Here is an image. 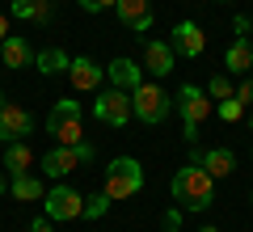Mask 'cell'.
I'll return each instance as SVG.
<instances>
[{
  "instance_id": "1",
  "label": "cell",
  "mask_w": 253,
  "mask_h": 232,
  "mask_svg": "<svg viewBox=\"0 0 253 232\" xmlns=\"http://www.w3.org/2000/svg\"><path fill=\"white\" fill-rule=\"evenodd\" d=\"M215 178H207V169H199V165H181L177 173H173V198H177L181 211H207L211 198H215V186H211Z\"/></svg>"
},
{
  "instance_id": "2",
  "label": "cell",
  "mask_w": 253,
  "mask_h": 232,
  "mask_svg": "<svg viewBox=\"0 0 253 232\" xmlns=\"http://www.w3.org/2000/svg\"><path fill=\"white\" fill-rule=\"evenodd\" d=\"M46 131L55 135V148H76V143H84V114H81V101L63 97L59 106L46 114Z\"/></svg>"
},
{
  "instance_id": "3",
  "label": "cell",
  "mask_w": 253,
  "mask_h": 232,
  "mask_svg": "<svg viewBox=\"0 0 253 232\" xmlns=\"http://www.w3.org/2000/svg\"><path fill=\"white\" fill-rule=\"evenodd\" d=\"M106 198L110 203H118V198H131L144 190V165L135 161V156H118V161L106 165Z\"/></svg>"
},
{
  "instance_id": "4",
  "label": "cell",
  "mask_w": 253,
  "mask_h": 232,
  "mask_svg": "<svg viewBox=\"0 0 253 232\" xmlns=\"http://www.w3.org/2000/svg\"><path fill=\"white\" fill-rule=\"evenodd\" d=\"M173 106H177L181 123H186V139L194 143V139H199V127L207 123V114H211V97L203 89H194V85H181L177 97H173Z\"/></svg>"
},
{
  "instance_id": "5",
  "label": "cell",
  "mask_w": 253,
  "mask_h": 232,
  "mask_svg": "<svg viewBox=\"0 0 253 232\" xmlns=\"http://www.w3.org/2000/svg\"><path fill=\"white\" fill-rule=\"evenodd\" d=\"M169 93L161 89V85H139L135 93H131V114L139 118V123H148V127H156V123H165V114H169Z\"/></svg>"
},
{
  "instance_id": "6",
  "label": "cell",
  "mask_w": 253,
  "mask_h": 232,
  "mask_svg": "<svg viewBox=\"0 0 253 232\" xmlns=\"http://www.w3.org/2000/svg\"><path fill=\"white\" fill-rule=\"evenodd\" d=\"M93 161V143H76V148H51L42 156V173L46 178H68V173H76L81 165Z\"/></svg>"
},
{
  "instance_id": "7",
  "label": "cell",
  "mask_w": 253,
  "mask_h": 232,
  "mask_svg": "<svg viewBox=\"0 0 253 232\" xmlns=\"http://www.w3.org/2000/svg\"><path fill=\"white\" fill-rule=\"evenodd\" d=\"M42 207H46V220L51 224H63V220H81L84 215V198L76 194L72 186H55L42 194Z\"/></svg>"
},
{
  "instance_id": "8",
  "label": "cell",
  "mask_w": 253,
  "mask_h": 232,
  "mask_svg": "<svg viewBox=\"0 0 253 232\" xmlns=\"http://www.w3.org/2000/svg\"><path fill=\"white\" fill-rule=\"evenodd\" d=\"M93 118L106 123V127H126V118H135V114H131V93H123V89L97 93V101H93Z\"/></svg>"
},
{
  "instance_id": "9",
  "label": "cell",
  "mask_w": 253,
  "mask_h": 232,
  "mask_svg": "<svg viewBox=\"0 0 253 232\" xmlns=\"http://www.w3.org/2000/svg\"><path fill=\"white\" fill-rule=\"evenodd\" d=\"M30 131H34L30 110L4 101V106H0V143H21V139H30Z\"/></svg>"
},
{
  "instance_id": "10",
  "label": "cell",
  "mask_w": 253,
  "mask_h": 232,
  "mask_svg": "<svg viewBox=\"0 0 253 232\" xmlns=\"http://www.w3.org/2000/svg\"><path fill=\"white\" fill-rule=\"evenodd\" d=\"M173 55H186V59H199L203 51H207V34H203V26H194V21H177L173 26V38H169Z\"/></svg>"
},
{
  "instance_id": "11",
  "label": "cell",
  "mask_w": 253,
  "mask_h": 232,
  "mask_svg": "<svg viewBox=\"0 0 253 232\" xmlns=\"http://www.w3.org/2000/svg\"><path fill=\"white\" fill-rule=\"evenodd\" d=\"M114 13H118V21H123L131 34H144V30H152V21H156L148 0H118Z\"/></svg>"
},
{
  "instance_id": "12",
  "label": "cell",
  "mask_w": 253,
  "mask_h": 232,
  "mask_svg": "<svg viewBox=\"0 0 253 232\" xmlns=\"http://www.w3.org/2000/svg\"><path fill=\"white\" fill-rule=\"evenodd\" d=\"M190 165L207 169V178H228V173L236 169V156H232V148H211V152H194Z\"/></svg>"
},
{
  "instance_id": "13",
  "label": "cell",
  "mask_w": 253,
  "mask_h": 232,
  "mask_svg": "<svg viewBox=\"0 0 253 232\" xmlns=\"http://www.w3.org/2000/svg\"><path fill=\"white\" fill-rule=\"evenodd\" d=\"M34 55L38 51L21 34H9L4 43H0V68H26V63H34Z\"/></svg>"
},
{
  "instance_id": "14",
  "label": "cell",
  "mask_w": 253,
  "mask_h": 232,
  "mask_svg": "<svg viewBox=\"0 0 253 232\" xmlns=\"http://www.w3.org/2000/svg\"><path fill=\"white\" fill-rule=\"evenodd\" d=\"M144 59H148V72L161 81V76H169V72H173V59H177V55H173L169 43H161V38H148V43H144Z\"/></svg>"
},
{
  "instance_id": "15",
  "label": "cell",
  "mask_w": 253,
  "mask_h": 232,
  "mask_svg": "<svg viewBox=\"0 0 253 232\" xmlns=\"http://www.w3.org/2000/svg\"><path fill=\"white\" fill-rule=\"evenodd\" d=\"M106 76H110V85H114V89H123V93H135L139 85H144L135 59H114V63L106 68Z\"/></svg>"
},
{
  "instance_id": "16",
  "label": "cell",
  "mask_w": 253,
  "mask_h": 232,
  "mask_svg": "<svg viewBox=\"0 0 253 232\" xmlns=\"http://www.w3.org/2000/svg\"><path fill=\"white\" fill-rule=\"evenodd\" d=\"M101 76H106V72H101L97 63L89 59V55H76V59H72V68H68V81H72L81 93L97 89V85H101Z\"/></svg>"
},
{
  "instance_id": "17",
  "label": "cell",
  "mask_w": 253,
  "mask_h": 232,
  "mask_svg": "<svg viewBox=\"0 0 253 232\" xmlns=\"http://www.w3.org/2000/svg\"><path fill=\"white\" fill-rule=\"evenodd\" d=\"M13 17L34 21V26H51L55 9H51V0H13Z\"/></svg>"
},
{
  "instance_id": "18",
  "label": "cell",
  "mask_w": 253,
  "mask_h": 232,
  "mask_svg": "<svg viewBox=\"0 0 253 232\" xmlns=\"http://www.w3.org/2000/svg\"><path fill=\"white\" fill-rule=\"evenodd\" d=\"M34 68L42 72V76H59V72L72 68V55L59 51V46H46V51H38V55H34Z\"/></svg>"
},
{
  "instance_id": "19",
  "label": "cell",
  "mask_w": 253,
  "mask_h": 232,
  "mask_svg": "<svg viewBox=\"0 0 253 232\" xmlns=\"http://www.w3.org/2000/svg\"><path fill=\"white\" fill-rule=\"evenodd\" d=\"M224 63H228V72H249L253 68V43L249 38H236V43L228 46Z\"/></svg>"
},
{
  "instance_id": "20",
  "label": "cell",
  "mask_w": 253,
  "mask_h": 232,
  "mask_svg": "<svg viewBox=\"0 0 253 232\" xmlns=\"http://www.w3.org/2000/svg\"><path fill=\"white\" fill-rule=\"evenodd\" d=\"M30 165H34V152H30V143H26V139L4 148V169H9L13 178H17V173H26Z\"/></svg>"
},
{
  "instance_id": "21",
  "label": "cell",
  "mask_w": 253,
  "mask_h": 232,
  "mask_svg": "<svg viewBox=\"0 0 253 232\" xmlns=\"http://www.w3.org/2000/svg\"><path fill=\"white\" fill-rule=\"evenodd\" d=\"M9 194H13V198H21V203H34V198H42L46 190H42V182H38V178H30V173H17V178L9 182Z\"/></svg>"
},
{
  "instance_id": "22",
  "label": "cell",
  "mask_w": 253,
  "mask_h": 232,
  "mask_svg": "<svg viewBox=\"0 0 253 232\" xmlns=\"http://www.w3.org/2000/svg\"><path fill=\"white\" fill-rule=\"evenodd\" d=\"M232 85H228V72H219V76H211V81H207V97H219V101H228V97H232Z\"/></svg>"
},
{
  "instance_id": "23",
  "label": "cell",
  "mask_w": 253,
  "mask_h": 232,
  "mask_svg": "<svg viewBox=\"0 0 253 232\" xmlns=\"http://www.w3.org/2000/svg\"><path fill=\"white\" fill-rule=\"evenodd\" d=\"M106 211H110V198H106V190H101V194H93V198H84V220H101Z\"/></svg>"
},
{
  "instance_id": "24",
  "label": "cell",
  "mask_w": 253,
  "mask_h": 232,
  "mask_svg": "<svg viewBox=\"0 0 253 232\" xmlns=\"http://www.w3.org/2000/svg\"><path fill=\"white\" fill-rule=\"evenodd\" d=\"M245 114V106L236 97H228V101H219V118H224V123H236V118Z\"/></svg>"
},
{
  "instance_id": "25",
  "label": "cell",
  "mask_w": 253,
  "mask_h": 232,
  "mask_svg": "<svg viewBox=\"0 0 253 232\" xmlns=\"http://www.w3.org/2000/svg\"><path fill=\"white\" fill-rule=\"evenodd\" d=\"M76 4H81L84 13H106V9H114L118 0H76Z\"/></svg>"
},
{
  "instance_id": "26",
  "label": "cell",
  "mask_w": 253,
  "mask_h": 232,
  "mask_svg": "<svg viewBox=\"0 0 253 232\" xmlns=\"http://www.w3.org/2000/svg\"><path fill=\"white\" fill-rule=\"evenodd\" d=\"M232 97L241 101V106H249V101H253V76H249V81H241V85H236V93H232Z\"/></svg>"
},
{
  "instance_id": "27",
  "label": "cell",
  "mask_w": 253,
  "mask_h": 232,
  "mask_svg": "<svg viewBox=\"0 0 253 232\" xmlns=\"http://www.w3.org/2000/svg\"><path fill=\"white\" fill-rule=\"evenodd\" d=\"M232 30H236V38H249V34H253V21H249V17H236Z\"/></svg>"
},
{
  "instance_id": "28",
  "label": "cell",
  "mask_w": 253,
  "mask_h": 232,
  "mask_svg": "<svg viewBox=\"0 0 253 232\" xmlns=\"http://www.w3.org/2000/svg\"><path fill=\"white\" fill-rule=\"evenodd\" d=\"M177 224H181V207H173V211H169V215H165V228H169V232H173V228H177Z\"/></svg>"
},
{
  "instance_id": "29",
  "label": "cell",
  "mask_w": 253,
  "mask_h": 232,
  "mask_svg": "<svg viewBox=\"0 0 253 232\" xmlns=\"http://www.w3.org/2000/svg\"><path fill=\"white\" fill-rule=\"evenodd\" d=\"M51 228H55V224H51V220H46V215H38V220H34V224H30V232H51Z\"/></svg>"
},
{
  "instance_id": "30",
  "label": "cell",
  "mask_w": 253,
  "mask_h": 232,
  "mask_svg": "<svg viewBox=\"0 0 253 232\" xmlns=\"http://www.w3.org/2000/svg\"><path fill=\"white\" fill-rule=\"evenodd\" d=\"M4 38H9V13L0 9V43H4Z\"/></svg>"
},
{
  "instance_id": "31",
  "label": "cell",
  "mask_w": 253,
  "mask_h": 232,
  "mask_svg": "<svg viewBox=\"0 0 253 232\" xmlns=\"http://www.w3.org/2000/svg\"><path fill=\"white\" fill-rule=\"evenodd\" d=\"M4 190H9V182H4V173H0V194H4Z\"/></svg>"
},
{
  "instance_id": "32",
  "label": "cell",
  "mask_w": 253,
  "mask_h": 232,
  "mask_svg": "<svg viewBox=\"0 0 253 232\" xmlns=\"http://www.w3.org/2000/svg\"><path fill=\"white\" fill-rule=\"evenodd\" d=\"M199 232H219V228H199Z\"/></svg>"
},
{
  "instance_id": "33",
  "label": "cell",
  "mask_w": 253,
  "mask_h": 232,
  "mask_svg": "<svg viewBox=\"0 0 253 232\" xmlns=\"http://www.w3.org/2000/svg\"><path fill=\"white\" fill-rule=\"evenodd\" d=\"M0 106H4V93H0Z\"/></svg>"
},
{
  "instance_id": "34",
  "label": "cell",
  "mask_w": 253,
  "mask_h": 232,
  "mask_svg": "<svg viewBox=\"0 0 253 232\" xmlns=\"http://www.w3.org/2000/svg\"><path fill=\"white\" fill-rule=\"evenodd\" d=\"M249 127H253V118H249Z\"/></svg>"
}]
</instances>
